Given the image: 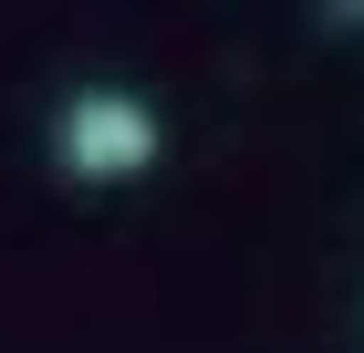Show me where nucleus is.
Segmentation results:
<instances>
[{"instance_id": "f257e3e1", "label": "nucleus", "mask_w": 364, "mask_h": 353, "mask_svg": "<svg viewBox=\"0 0 364 353\" xmlns=\"http://www.w3.org/2000/svg\"><path fill=\"white\" fill-rule=\"evenodd\" d=\"M156 146H167V125H156V104L125 94V83H84V94L53 114V156H63V177H84V188H125V177H146Z\"/></svg>"}]
</instances>
